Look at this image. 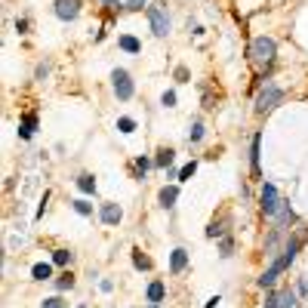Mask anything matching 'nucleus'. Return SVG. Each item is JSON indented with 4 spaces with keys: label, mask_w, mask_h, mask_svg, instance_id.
Wrapping results in <instances>:
<instances>
[{
    "label": "nucleus",
    "mask_w": 308,
    "mask_h": 308,
    "mask_svg": "<svg viewBox=\"0 0 308 308\" xmlns=\"http://www.w3.org/2000/svg\"><path fill=\"white\" fill-rule=\"evenodd\" d=\"M99 219H102L105 225H121V219H124L121 204H102V207H99Z\"/></svg>",
    "instance_id": "obj_8"
},
{
    "label": "nucleus",
    "mask_w": 308,
    "mask_h": 308,
    "mask_svg": "<svg viewBox=\"0 0 308 308\" xmlns=\"http://www.w3.org/2000/svg\"><path fill=\"white\" fill-rule=\"evenodd\" d=\"M219 302H222V296H210V299H207V305H204V308H216V305H219Z\"/></svg>",
    "instance_id": "obj_33"
},
{
    "label": "nucleus",
    "mask_w": 308,
    "mask_h": 308,
    "mask_svg": "<svg viewBox=\"0 0 308 308\" xmlns=\"http://www.w3.org/2000/svg\"><path fill=\"white\" fill-rule=\"evenodd\" d=\"M68 262H71V253H68L65 247H62V250H53V265H59V268H65Z\"/></svg>",
    "instance_id": "obj_21"
},
{
    "label": "nucleus",
    "mask_w": 308,
    "mask_h": 308,
    "mask_svg": "<svg viewBox=\"0 0 308 308\" xmlns=\"http://www.w3.org/2000/svg\"><path fill=\"white\" fill-rule=\"evenodd\" d=\"M161 102H164V108H176V93H173V90H167V93L161 96Z\"/></svg>",
    "instance_id": "obj_28"
},
{
    "label": "nucleus",
    "mask_w": 308,
    "mask_h": 308,
    "mask_svg": "<svg viewBox=\"0 0 308 308\" xmlns=\"http://www.w3.org/2000/svg\"><path fill=\"white\" fill-rule=\"evenodd\" d=\"M56 16L62 22H74L81 16V0H56Z\"/></svg>",
    "instance_id": "obj_6"
},
{
    "label": "nucleus",
    "mask_w": 308,
    "mask_h": 308,
    "mask_svg": "<svg viewBox=\"0 0 308 308\" xmlns=\"http://www.w3.org/2000/svg\"><path fill=\"white\" fill-rule=\"evenodd\" d=\"M28 28H31L28 19H16V31H19V34H28Z\"/></svg>",
    "instance_id": "obj_31"
},
{
    "label": "nucleus",
    "mask_w": 308,
    "mask_h": 308,
    "mask_svg": "<svg viewBox=\"0 0 308 308\" xmlns=\"http://www.w3.org/2000/svg\"><path fill=\"white\" fill-rule=\"evenodd\" d=\"M164 296H167V287H164V281H151V284H148V290H145V299H148L151 305H161V302H164Z\"/></svg>",
    "instance_id": "obj_12"
},
{
    "label": "nucleus",
    "mask_w": 308,
    "mask_h": 308,
    "mask_svg": "<svg viewBox=\"0 0 308 308\" xmlns=\"http://www.w3.org/2000/svg\"><path fill=\"white\" fill-rule=\"evenodd\" d=\"M77 308H90V305H87V302H81V305H77Z\"/></svg>",
    "instance_id": "obj_36"
},
{
    "label": "nucleus",
    "mask_w": 308,
    "mask_h": 308,
    "mask_svg": "<svg viewBox=\"0 0 308 308\" xmlns=\"http://www.w3.org/2000/svg\"><path fill=\"white\" fill-rule=\"evenodd\" d=\"M118 44H121V50H124V53H130V56H139V53H142V41H136L133 34H124Z\"/></svg>",
    "instance_id": "obj_15"
},
{
    "label": "nucleus",
    "mask_w": 308,
    "mask_h": 308,
    "mask_svg": "<svg viewBox=\"0 0 308 308\" xmlns=\"http://www.w3.org/2000/svg\"><path fill=\"white\" fill-rule=\"evenodd\" d=\"M281 102H284V90H281L278 84L268 81V84L259 90V96H256V114H268V111H275Z\"/></svg>",
    "instance_id": "obj_2"
},
{
    "label": "nucleus",
    "mask_w": 308,
    "mask_h": 308,
    "mask_svg": "<svg viewBox=\"0 0 308 308\" xmlns=\"http://www.w3.org/2000/svg\"><path fill=\"white\" fill-rule=\"evenodd\" d=\"M275 56H278V44L272 41V37H256V41L250 44V62L256 65V68H268L275 62Z\"/></svg>",
    "instance_id": "obj_1"
},
{
    "label": "nucleus",
    "mask_w": 308,
    "mask_h": 308,
    "mask_svg": "<svg viewBox=\"0 0 308 308\" xmlns=\"http://www.w3.org/2000/svg\"><path fill=\"white\" fill-rule=\"evenodd\" d=\"M71 207L81 213V216H93V204L90 201H84V198H77V201H71Z\"/></svg>",
    "instance_id": "obj_23"
},
{
    "label": "nucleus",
    "mask_w": 308,
    "mask_h": 308,
    "mask_svg": "<svg viewBox=\"0 0 308 308\" xmlns=\"http://www.w3.org/2000/svg\"><path fill=\"white\" fill-rule=\"evenodd\" d=\"M158 201H161L164 210H173L176 201H179V185H164V188H161V195H158Z\"/></svg>",
    "instance_id": "obj_10"
},
{
    "label": "nucleus",
    "mask_w": 308,
    "mask_h": 308,
    "mask_svg": "<svg viewBox=\"0 0 308 308\" xmlns=\"http://www.w3.org/2000/svg\"><path fill=\"white\" fill-rule=\"evenodd\" d=\"M148 308H161V305H148Z\"/></svg>",
    "instance_id": "obj_37"
},
{
    "label": "nucleus",
    "mask_w": 308,
    "mask_h": 308,
    "mask_svg": "<svg viewBox=\"0 0 308 308\" xmlns=\"http://www.w3.org/2000/svg\"><path fill=\"white\" fill-rule=\"evenodd\" d=\"M148 22H151L154 37H167L170 34V16H167L164 7H148Z\"/></svg>",
    "instance_id": "obj_5"
},
{
    "label": "nucleus",
    "mask_w": 308,
    "mask_h": 308,
    "mask_svg": "<svg viewBox=\"0 0 308 308\" xmlns=\"http://www.w3.org/2000/svg\"><path fill=\"white\" fill-rule=\"evenodd\" d=\"M118 130H121L124 136L136 133V121H133V118H118Z\"/></svg>",
    "instance_id": "obj_25"
},
{
    "label": "nucleus",
    "mask_w": 308,
    "mask_h": 308,
    "mask_svg": "<svg viewBox=\"0 0 308 308\" xmlns=\"http://www.w3.org/2000/svg\"><path fill=\"white\" fill-rule=\"evenodd\" d=\"M195 173H198V161H188V164L179 170V182H188V179L195 176Z\"/></svg>",
    "instance_id": "obj_22"
},
{
    "label": "nucleus",
    "mask_w": 308,
    "mask_h": 308,
    "mask_svg": "<svg viewBox=\"0 0 308 308\" xmlns=\"http://www.w3.org/2000/svg\"><path fill=\"white\" fill-rule=\"evenodd\" d=\"M77 188H81L84 195H96V179L90 173H81V176H77Z\"/></svg>",
    "instance_id": "obj_18"
},
{
    "label": "nucleus",
    "mask_w": 308,
    "mask_h": 308,
    "mask_svg": "<svg viewBox=\"0 0 308 308\" xmlns=\"http://www.w3.org/2000/svg\"><path fill=\"white\" fill-rule=\"evenodd\" d=\"M176 81H179V84H188V68H185V65L176 68Z\"/></svg>",
    "instance_id": "obj_30"
},
{
    "label": "nucleus",
    "mask_w": 308,
    "mask_h": 308,
    "mask_svg": "<svg viewBox=\"0 0 308 308\" xmlns=\"http://www.w3.org/2000/svg\"><path fill=\"white\" fill-rule=\"evenodd\" d=\"M41 308H65V302H62L59 296H50V299H44V302H41Z\"/></svg>",
    "instance_id": "obj_27"
},
{
    "label": "nucleus",
    "mask_w": 308,
    "mask_h": 308,
    "mask_svg": "<svg viewBox=\"0 0 308 308\" xmlns=\"http://www.w3.org/2000/svg\"><path fill=\"white\" fill-rule=\"evenodd\" d=\"M278 308H299V293L296 290H281L278 293Z\"/></svg>",
    "instance_id": "obj_14"
},
{
    "label": "nucleus",
    "mask_w": 308,
    "mask_h": 308,
    "mask_svg": "<svg viewBox=\"0 0 308 308\" xmlns=\"http://www.w3.org/2000/svg\"><path fill=\"white\" fill-rule=\"evenodd\" d=\"M145 7V0H127V4H124V10H130V13H139Z\"/></svg>",
    "instance_id": "obj_29"
},
{
    "label": "nucleus",
    "mask_w": 308,
    "mask_h": 308,
    "mask_svg": "<svg viewBox=\"0 0 308 308\" xmlns=\"http://www.w3.org/2000/svg\"><path fill=\"white\" fill-rule=\"evenodd\" d=\"M71 287H74V275H71V272H65V275L56 281V290H71Z\"/></svg>",
    "instance_id": "obj_26"
},
{
    "label": "nucleus",
    "mask_w": 308,
    "mask_h": 308,
    "mask_svg": "<svg viewBox=\"0 0 308 308\" xmlns=\"http://www.w3.org/2000/svg\"><path fill=\"white\" fill-rule=\"evenodd\" d=\"M281 204H284V198L278 195V188H275L272 182H262V191H259V207H262V213L272 219Z\"/></svg>",
    "instance_id": "obj_4"
},
{
    "label": "nucleus",
    "mask_w": 308,
    "mask_h": 308,
    "mask_svg": "<svg viewBox=\"0 0 308 308\" xmlns=\"http://www.w3.org/2000/svg\"><path fill=\"white\" fill-rule=\"evenodd\" d=\"M259 154H262V133H256V136H253V148H250V170H253V179H259V176H262Z\"/></svg>",
    "instance_id": "obj_9"
},
{
    "label": "nucleus",
    "mask_w": 308,
    "mask_h": 308,
    "mask_svg": "<svg viewBox=\"0 0 308 308\" xmlns=\"http://www.w3.org/2000/svg\"><path fill=\"white\" fill-rule=\"evenodd\" d=\"M185 265H188V250L176 247V250L170 253V272H173V275H182V272H185Z\"/></svg>",
    "instance_id": "obj_11"
},
{
    "label": "nucleus",
    "mask_w": 308,
    "mask_h": 308,
    "mask_svg": "<svg viewBox=\"0 0 308 308\" xmlns=\"http://www.w3.org/2000/svg\"><path fill=\"white\" fill-rule=\"evenodd\" d=\"M102 7H108V10H118V7H121V0H102Z\"/></svg>",
    "instance_id": "obj_34"
},
{
    "label": "nucleus",
    "mask_w": 308,
    "mask_h": 308,
    "mask_svg": "<svg viewBox=\"0 0 308 308\" xmlns=\"http://www.w3.org/2000/svg\"><path fill=\"white\" fill-rule=\"evenodd\" d=\"M133 265L139 268V272H148V268H151V259L142 256V250H133Z\"/></svg>",
    "instance_id": "obj_19"
},
{
    "label": "nucleus",
    "mask_w": 308,
    "mask_h": 308,
    "mask_svg": "<svg viewBox=\"0 0 308 308\" xmlns=\"http://www.w3.org/2000/svg\"><path fill=\"white\" fill-rule=\"evenodd\" d=\"M284 272H287V265H284L281 259H275L272 265H268V272H262V278H259V287H275V281H278Z\"/></svg>",
    "instance_id": "obj_7"
},
{
    "label": "nucleus",
    "mask_w": 308,
    "mask_h": 308,
    "mask_svg": "<svg viewBox=\"0 0 308 308\" xmlns=\"http://www.w3.org/2000/svg\"><path fill=\"white\" fill-rule=\"evenodd\" d=\"M173 161H176V151H173V148H158V158H154V167L167 170V167H173Z\"/></svg>",
    "instance_id": "obj_16"
},
{
    "label": "nucleus",
    "mask_w": 308,
    "mask_h": 308,
    "mask_svg": "<svg viewBox=\"0 0 308 308\" xmlns=\"http://www.w3.org/2000/svg\"><path fill=\"white\" fill-rule=\"evenodd\" d=\"M231 247H235V244H231V238H225V241H222V247H219V250H222V256H225V259H228V256H231Z\"/></svg>",
    "instance_id": "obj_32"
},
{
    "label": "nucleus",
    "mask_w": 308,
    "mask_h": 308,
    "mask_svg": "<svg viewBox=\"0 0 308 308\" xmlns=\"http://www.w3.org/2000/svg\"><path fill=\"white\" fill-rule=\"evenodd\" d=\"M31 278H34V281H50V278H53V262H37V265L31 268Z\"/></svg>",
    "instance_id": "obj_17"
},
{
    "label": "nucleus",
    "mask_w": 308,
    "mask_h": 308,
    "mask_svg": "<svg viewBox=\"0 0 308 308\" xmlns=\"http://www.w3.org/2000/svg\"><path fill=\"white\" fill-rule=\"evenodd\" d=\"M201 139H204V124L195 121V124H191V130H188V142H195V145H198Z\"/></svg>",
    "instance_id": "obj_20"
},
{
    "label": "nucleus",
    "mask_w": 308,
    "mask_h": 308,
    "mask_svg": "<svg viewBox=\"0 0 308 308\" xmlns=\"http://www.w3.org/2000/svg\"><path fill=\"white\" fill-rule=\"evenodd\" d=\"M299 293H302V296H308V281H305V278L299 281Z\"/></svg>",
    "instance_id": "obj_35"
},
{
    "label": "nucleus",
    "mask_w": 308,
    "mask_h": 308,
    "mask_svg": "<svg viewBox=\"0 0 308 308\" xmlns=\"http://www.w3.org/2000/svg\"><path fill=\"white\" fill-rule=\"evenodd\" d=\"M133 167H136V173H139V179H142V176L151 170V158H145V154H142V158H136V161H133Z\"/></svg>",
    "instance_id": "obj_24"
},
{
    "label": "nucleus",
    "mask_w": 308,
    "mask_h": 308,
    "mask_svg": "<svg viewBox=\"0 0 308 308\" xmlns=\"http://www.w3.org/2000/svg\"><path fill=\"white\" fill-rule=\"evenodd\" d=\"M34 130H37V114H25L22 118V124H19V139H31L34 136Z\"/></svg>",
    "instance_id": "obj_13"
},
{
    "label": "nucleus",
    "mask_w": 308,
    "mask_h": 308,
    "mask_svg": "<svg viewBox=\"0 0 308 308\" xmlns=\"http://www.w3.org/2000/svg\"><path fill=\"white\" fill-rule=\"evenodd\" d=\"M111 87H114V96H118L121 102L133 99V93H136L133 77H130V71H127V68H114V71H111Z\"/></svg>",
    "instance_id": "obj_3"
}]
</instances>
